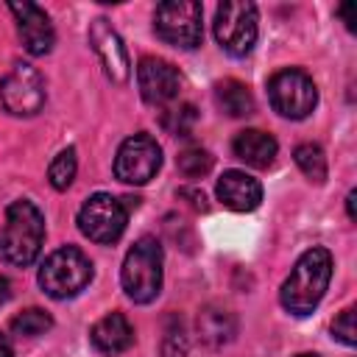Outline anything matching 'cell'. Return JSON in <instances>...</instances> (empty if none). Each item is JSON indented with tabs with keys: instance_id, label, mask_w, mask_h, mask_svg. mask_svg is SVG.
I'll list each match as a JSON object with an SVG mask.
<instances>
[{
	"instance_id": "2e32d148",
	"label": "cell",
	"mask_w": 357,
	"mask_h": 357,
	"mask_svg": "<svg viewBox=\"0 0 357 357\" xmlns=\"http://www.w3.org/2000/svg\"><path fill=\"white\" fill-rule=\"evenodd\" d=\"M89 340L100 354L114 357L134 343V329L123 312H109L89 329Z\"/></svg>"
},
{
	"instance_id": "f546056e",
	"label": "cell",
	"mask_w": 357,
	"mask_h": 357,
	"mask_svg": "<svg viewBox=\"0 0 357 357\" xmlns=\"http://www.w3.org/2000/svg\"><path fill=\"white\" fill-rule=\"evenodd\" d=\"M354 198H357V192L351 190L349 198H346V209H349V218H351V220H354Z\"/></svg>"
},
{
	"instance_id": "44dd1931",
	"label": "cell",
	"mask_w": 357,
	"mask_h": 357,
	"mask_svg": "<svg viewBox=\"0 0 357 357\" xmlns=\"http://www.w3.org/2000/svg\"><path fill=\"white\" fill-rule=\"evenodd\" d=\"M198 123V112L192 103H178V106H170L165 114H162V126L176 134V137H190L192 128Z\"/></svg>"
},
{
	"instance_id": "d4e9b609",
	"label": "cell",
	"mask_w": 357,
	"mask_h": 357,
	"mask_svg": "<svg viewBox=\"0 0 357 357\" xmlns=\"http://www.w3.org/2000/svg\"><path fill=\"white\" fill-rule=\"evenodd\" d=\"M332 335H335L340 343H346V346H354V343H357L354 310H351V307H349V310H343V312L335 318V324H332Z\"/></svg>"
},
{
	"instance_id": "ffe728a7",
	"label": "cell",
	"mask_w": 357,
	"mask_h": 357,
	"mask_svg": "<svg viewBox=\"0 0 357 357\" xmlns=\"http://www.w3.org/2000/svg\"><path fill=\"white\" fill-rule=\"evenodd\" d=\"M50 326H53L50 312L39 310V307H28V310H22L20 315L11 318V332L20 335V337H36V335H45Z\"/></svg>"
},
{
	"instance_id": "ba28073f",
	"label": "cell",
	"mask_w": 357,
	"mask_h": 357,
	"mask_svg": "<svg viewBox=\"0 0 357 357\" xmlns=\"http://www.w3.org/2000/svg\"><path fill=\"white\" fill-rule=\"evenodd\" d=\"M126 223H128V209L123 198H114L109 192H98L86 198L84 206L78 209V229L92 243L109 245L120 240V234L126 231Z\"/></svg>"
},
{
	"instance_id": "83f0119b",
	"label": "cell",
	"mask_w": 357,
	"mask_h": 357,
	"mask_svg": "<svg viewBox=\"0 0 357 357\" xmlns=\"http://www.w3.org/2000/svg\"><path fill=\"white\" fill-rule=\"evenodd\" d=\"M8 298H11V284H8L6 276H0V307H3Z\"/></svg>"
},
{
	"instance_id": "8992f818",
	"label": "cell",
	"mask_w": 357,
	"mask_h": 357,
	"mask_svg": "<svg viewBox=\"0 0 357 357\" xmlns=\"http://www.w3.org/2000/svg\"><path fill=\"white\" fill-rule=\"evenodd\" d=\"M215 39L229 56L251 53L257 42V6L248 0H223L215 11Z\"/></svg>"
},
{
	"instance_id": "7402d4cb",
	"label": "cell",
	"mask_w": 357,
	"mask_h": 357,
	"mask_svg": "<svg viewBox=\"0 0 357 357\" xmlns=\"http://www.w3.org/2000/svg\"><path fill=\"white\" fill-rule=\"evenodd\" d=\"M75 170H78V159H75V148H64L47 167V178L56 190H67L75 178Z\"/></svg>"
},
{
	"instance_id": "603a6c76",
	"label": "cell",
	"mask_w": 357,
	"mask_h": 357,
	"mask_svg": "<svg viewBox=\"0 0 357 357\" xmlns=\"http://www.w3.org/2000/svg\"><path fill=\"white\" fill-rule=\"evenodd\" d=\"M176 167L187 178H201V176H206L212 170V156L204 148H184L176 156Z\"/></svg>"
},
{
	"instance_id": "ac0fdd59",
	"label": "cell",
	"mask_w": 357,
	"mask_h": 357,
	"mask_svg": "<svg viewBox=\"0 0 357 357\" xmlns=\"http://www.w3.org/2000/svg\"><path fill=\"white\" fill-rule=\"evenodd\" d=\"M215 100L229 117H248L254 114V95L237 78H223L215 84Z\"/></svg>"
},
{
	"instance_id": "5b68a950",
	"label": "cell",
	"mask_w": 357,
	"mask_h": 357,
	"mask_svg": "<svg viewBox=\"0 0 357 357\" xmlns=\"http://www.w3.org/2000/svg\"><path fill=\"white\" fill-rule=\"evenodd\" d=\"M201 3L195 0H167L159 3L153 11V31L159 33L162 42L173 47L192 50L201 45L204 28H201Z\"/></svg>"
},
{
	"instance_id": "52a82bcc",
	"label": "cell",
	"mask_w": 357,
	"mask_h": 357,
	"mask_svg": "<svg viewBox=\"0 0 357 357\" xmlns=\"http://www.w3.org/2000/svg\"><path fill=\"white\" fill-rule=\"evenodd\" d=\"M268 98H271V106L282 117L301 120V117H307L315 109L318 89H315L312 78L304 70L287 67V70H279V73L271 75V81H268Z\"/></svg>"
},
{
	"instance_id": "d6986e66",
	"label": "cell",
	"mask_w": 357,
	"mask_h": 357,
	"mask_svg": "<svg viewBox=\"0 0 357 357\" xmlns=\"http://www.w3.org/2000/svg\"><path fill=\"white\" fill-rule=\"evenodd\" d=\"M293 156H296V165L301 167V173H304L310 181H315V184H324V181H326V156H324L321 145H315V142H301V145L293 151Z\"/></svg>"
},
{
	"instance_id": "9a60e30c",
	"label": "cell",
	"mask_w": 357,
	"mask_h": 357,
	"mask_svg": "<svg viewBox=\"0 0 357 357\" xmlns=\"http://www.w3.org/2000/svg\"><path fill=\"white\" fill-rule=\"evenodd\" d=\"M195 332H198V340L209 349H220L226 343L234 340L237 335V318L234 312H229L226 307H218V304H209L198 312L195 318Z\"/></svg>"
},
{
	"instance_id": "277c9868",
	"label": "cell",
	"mask_w": 357,
	"mask_h": 357,
	"mask_svg": "<svg viewBox=\"0 0 357 357\" xmlns=\"http://www.w3.org/2000/svg\"><path fill=\"white\" fill-rule=\"evenodd\" d=\"M92 279V262L75 245L53 251L39 268V287L50 298H73Z\"/></svg>"
},
{
	"instance_id": "7c38bea8",
	"label": "cell",
	"mask_w": 357,
	"mask_h": 357,
	"mask_svg": "<svg viewBox=\"0 0 357 357\" xmlns=\"http://www.w3.org/2000/svg\"><path fill=\"white\" fill-rule=\"evenodd\" d=\"M89 45L92 50L98 53L106 75L114 81V84H126L128 75H131V61H128V53H126V45L120 42V36L114 33V28L109 25V20L98 17L92 20L89 25Z\"/></svg>"
},
{
	"instance_id": "7a4b0ae2",
	"label": "cell",
	"mask_w": 357,
	"mask_h": 357,
	"mask_svg": "<svg viewBox=\"0 0 357 357\" xmlns=\"http://www.w3.org/2000/svg\"><path fill=\"white\" fill-rule=\"evenodd\" d=\"M45 240V215L33 201H14L6 209V223L0 229V257L11 265H31Z\"/></svg>"
},
{
	"instance_id": "3957f363",
	"label": "cell",
	"mask_w": 357,
	"mask_h": 357,
	"mask_svg": "<svg viewBox=\"0 0 357 357\" xmlns=\"http://www.w3.org/2000/svg\"><path fill=\"white\" fill-rule=\"evenodd\" d=\"M120 282H123L126 296L137 304H148L159 296V290H162V245L156 237L145 234L128 248V254L123 259Z\"/></svg>"
},
{
	"instance_id": "cb8c5ba5",
	"label": "cell",
	"mask_w": 357,
	"mask_h": 357,
	"mask_svg": "<svg viewBox=\"0 0 357 357\" xmlns=\"http://www.w3.org/2000/svg\"><path fill=\"white\" fill-rule=\"evenodd\" d=\"M162 354L165 357H187V335L181 326V318H170L165 326V340H162Z\"/></svg>"
},
{
	"instance_id": "8fae6325",
	"label": "cell",
	"mask_w": 357,
	"mask_h": 357,
	"mask_svg": "<svg viewBox=\"0 0 357 357\" xmlns=\"http://www.w3.org/2000/svg\"><path fill=\"white\" fill-rule=\"evenodd\" d=\"M8 11L17 17V33L22 39V47L31 56L50 53L56 33H53V25H50V17L45 14V8L22 0V3H8Z\"/></svg>"
},
{
	"instance_id": "e0dca14e",
	"label": "cell",
	"mask_w": 357,
	"mask_h": 357,
	"mask_svg": "<svg viewBox=\"0 0 357 357\" xmlns=\"http://www.w3.org/2000/svg\"><path fill=\"white\" fill-rule=\"evenodd\" d=\"M231 148H234V156H237V159H243L245 165H251V167H257V170L271 167L273 159H276V151H279V148H276V139H273L271 134L259 131V128H245V131H240V134L234 137Z\"/></svg>"
},
{
	"instance_id": "4dcf8cb0",
	"label": "cell",
	"mask_w": 357,
	"mask_h": 357,
	"mask_svg": "<svg viewBox=\"0 0 357 357\" xmlns=\"http://www.w3.org/2000/svg\"><path fill=\"white\" fill-rule=\"evenodd\" d=\"M298 357H318V354H298Z\"/></svg>"
},
{
	"instance_id": "9c48e42d",
	"label": "cell",
	"mask_w": 357,
	"mask_h": 357,
	"mask_svg": "<svg viewBox=\"0 0 357 357\" xmlns=\"http://www.w3.org/2000/svg\"><path fill=\"white\" fill-rule=\"evenodd\" d=\"M0 103L14 117H31L45 106V78L36 67L17 61L0 78Z\"/></svg>"
},
{
	"instance_id": "30bf717a",
	"label": "cell",
	"mask_w": 357,
	"mask_h": 357,
	"mask_svg": "<svg viewBox=\"0 0 357 357\" xmlns=\"http://www.w3.org/2000/svg\"><path fill=\"white\" fill-rule=\"evenodd\" d=\"M162 165V148L151 134H134L123 139L117 159H114V176L126 184H148Z\"/></svg>"
},
{
	"instance_id": "f1b7e54d",
	"label": "cell",
	"mask_w": 357,
	"mask_h": 357,
	"mask_svg": "<svg viewBox=\"0 0 357 357\" xmlns=\"http://www.w3.org/2000/svg\"><path fill=\"white\" fill-rule=\"evenodd\" d=\"M0 357H11V343L3 332H0Z\"/></svg>"
},
{
	"instance_id": "4fadbf2b",
	"label": "cell",
	"mask_w": 357,
	"mask_h": 357,
	"mask_svg": "<svg viewBox=\"0 0 357 357\" xmlns=\"http://www.w3.org/2000/svg\"><path fill=\"white\" fill-rule=\"evenodd\" d=\"M137 84H139V92H142L145 103L162 106V103H170L178 95L181 78H178V70L170 61L156 59V56H145L137 67Z\"/></svg>"
},
{
	"instance_id": "4316f807",
	"label": "cell",
	"mask_w": 357,
	"mask_h": 357,
	"mask_svg": "<svg viewBox=\"0 0 357 357\" xmlns=\"http://www.w3.org/2000/svg\"><path fill=\"white\" fill-rule=\"evenodd\" d=\"M351 11H354V3H343V6L337 8V14L343 17V22H346L349 31H354V17H351Z\"/></svg>"
},
{
	"instance_id": "484cf974",
	"label": "cell",
	"mask_w": 357,
	"mask_h": 357,
	"mask_svg": "<svg viewBox=\"0 0 357 357\" xmlns=\"http://www.w3.org/2000/svg\"><path fill=\"white\" fill-rule=\"evenodd\" d=\"M178 198H190V206H195V209H201V212H206V209H209V204H206V195H204L201 190H192V187H181V190H178Z\"/></svg>"
},
{
	"instance_id": "6da1fadb",
	"label": "cell",
	"mask_w": 357,
	"mask_h": 357,
	"mask_svg": "<svg viewBox=\"0 0 357 357\" xmlns=\"http://www.w3.org/2000/svg\"><path fill=\"white\" fill-rule=\"evenodd\" d=\"M329 279H332V254L326 248L304 251L279 290L282 307L293 315H310L324 298Z\"/></svg>"
},
{
	"instance_id": "5bb4252c",
	"label": "cell",
	"mask_w": 357,
	"mask_h": 357,
	"mask_svg": "<svg viewBox=\"0 0 357 357\" xmlns=\"http://www.w3.org/2000/svg\"><path fill=\"white\" fill-rule=\"evenodd\" d=\"M215 192H218L220 204L234 209V212H251L262 201V184L243 170H226L218 178Z\"/></svg>"
}]
</instances>
